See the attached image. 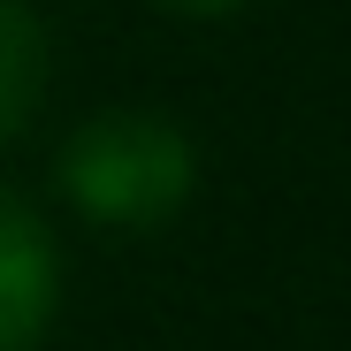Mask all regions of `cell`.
Segmentation results:
<instances>
[{
  "label": "cell",
  "mask_w": 351,
  "mask_h": 351,
  "mask_svg": "<svg viewBox=\"0 0 351 351\" xmlns=\"http://www.w3.org/2000/svg\"><path fill=\"white\" fill-rule=\"evenodd\" d=\"M160 8H176V16H229V8H245V0H160Z\"/></svg>",
  "instance_id": "277c9868"
},
{
  "label": "cell",
  "mask_w": 351,
  "mask_h": 351,
  "mask_svg": "<svg viewBox=\"0 0 351 351\" xmlns=\"http://www.w3.org/2000/svg\"><path fill=\"white\" fill-rule=\"evenodd\" d=\"M46 62H53V46H46L38 8H31V0H0V145L23 138V123L38 114Z\"/></svg>",
  "instance_id": "3957f363"
},
{
  "label": "cell",
  "mask_w": 351,
  "mask_h": 351,
  "mask_svg": "<svg viewBox=\"0 0 351 351\" xmlns=\"http://www.w3.org/2000/svg\"><path fill=\"white\" fill-rule=\"evenodd\" d=\"M199 184V153L191 138L145 107H114L99 123H84L62 145V191L77 199V214L107 221V229H160L184 214Z\"/></svg>",
  "instance_id": "6da1fadb"
},
{
  "label": "cell",
  "mask_w": 351,
  "mask_h": 351,
  "mask_svg": "<svg viewBox=\"0 0 351 351\" xmlns=\"http://www.w3.org/2000/svg\"><path fill=\"white\" fill-rule=\"evenodd\" d=\"M53 313H62V252L53 229L0 191V351H38Z\"/></svg>",
  "instance_id": "7a4b0ae2"
}]
</instances>
